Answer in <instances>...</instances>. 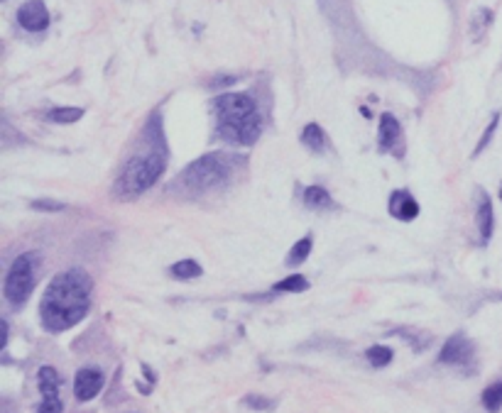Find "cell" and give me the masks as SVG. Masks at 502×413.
I'll use <instances>...</instances> for the list:
<instances>
[{
    "label": "cell",
    "mask_w": 502,
    "mask_h": 413,
    "mask_svg": "<svg viewBox=\"0 0 502 413\" xmlns=\"http://www.w3.org/2000/svg\"><path fill=\"white\" fill-rule=\"evenodd\" d=\"M47 118L52 120V123H61V125H69V123H76V120L84 118V110L81 108H55V110H49Z\"/></svg>",
    "instance_id": "e0dca14e"
},
{
    "label": "cell",
    "mask_w": 502,
    "mask_h": 413,
    "mask_svg": "<svg viewBox=\"0 0 502 413\" xmlns=\"http://www.w3.org/2000/svg\"><path fill=\"white\" fill-rule=\"evenodd\" d=\"M475 223H478V232H481V240L487 242L492 235V205L490 199L485 194H481V205H478V215H475Z\"/></svg>",
    "instance_id": "7c38bea8"
},
{
    "label": "cell",
    "mask_w": 502,
    "mask_h": 413,
    "mask_svg": "<svg viewBox=\"0 0 502 413\" xmlns=\"http://www.w3.org/2000/svg\"><path fill=\"white\" fill-rule=\"evenodd\" d=\"M302 142L311 152H324V147H326V132L321 130V125L309 123L307 128H304V132H302Z\"/></svg>",
    "instance_id": "5bb4252c"
},
{
    "label": "cell",
    "mask_w": 502,
    "mask_h": 413,
    "mask_svg": "<svg viewBox=\"0 0 502 413\" xmlns=\"http://www.w3.org/2000/svg\"><path fill=\"white\" fill-rule=\"evenodd\" d=\"M438 360L443 365H461V367L470 365L473 362V343L465 340L463 335H454L451 340H446Z\"/></svg>",
    "instance_id": "9c48e42d"
},
{
    "label": "cell",
    "mask_w": 502,
    "mask_h": 413,
    "mask_svg": "<svg viewBox=\"0 0 502 413\" xmlns=\"http://www.w3.org/2000/svg\"><path fill=\"white\" fill-rule=\"evenodd\" d=\"M500 199H502V186H500Z\"/></svg>",
    "instance_id": "484cf974"
},
{
    "label": "cell",
    "mask_w": 502,
    "mask_h": 413,
    "mask_svg": "<svg viewBox=\"0 0 502 413\" xmlns=\"http://www.w3.org/2000/svg\"><path fill=\"white\" fill-rule=\"evenodd\" d=\"M35 289V272H32V254H20L12 262L10 272L3 284V294H6L8 303L12 306H22L30 299Z\"/></svg>",
    "instance_id": "5b68a950"
},
{
    "label": "cell",
    "mask_w": 502,
    "mask_h": 413,
    "mask_svg": "<svg viewBox=\"0 0 502 413\" xmlns=\"http://www.w3.org/2000/svg\"><path fill=\"white\" fill-rule=\"evenodd\" d=\"M228 177V164L221 154H204L184 169L182 183L191 191H206V188L221 186Z\"/></svg>",
    "instance_id": "277c9868"
},
{
    "label": "cell",
    "mask_w": 502,
    "mask_h": 413,
    "mask_svg": "<svg viewBox=\"0 0 502 413\" xmlns=\"http://www.w3.org/2000/svg\"><path fill=\"white\" fill-rule=\"evenodd\" d=\"M164 172V159L157 154H140L133 157L120 172V179L115 183V191L120 196H140L150 186H155L157 179Z\"/></svg>",
    "instance_id": "3957f363"
},
{
    "label": "cell",
    "mask_w": 502,
    "mask_h": 413,
    "mask_svg": "<svg viewBox=\"0 0 502 413\" xmlns=\"http://www.w3.org/2000/svg\"><path fill=\"white\" fill-rule=\"evenodd\" d=\"M309 252H311V235L302 237L299 242H294L292 250H289V254H287V264L289 267H297V264H302L304 259L309 257Z\"/></svg>",
    "instance_id": "2e32d148"
},
{
    "label": "cell",
    "mask_w": 502,
    "mask_h": 413,
    "mask_svg": "<svg viewBox=\"0 0 502 413\" xmlns=\"http://www.w3.org/2000/svg\"><path fill=\"white\" fill-rule=\"evenodd\" d=\"M30 208L42 210V213H59V210L66 208V203L55 201V199H37V201H32V203H30Z\"/></svg>",
    "instance_id": "7402d4cb"
},
{
    "label": "cell",
    "mask_w": 502,
    "mask_h": 413,
    "mask_svg": "<svg viewBox=\"0 0 502 413\" xmlns=\"http://www.w3.org/2000/svg\"><path fill=\"white\" fill-rule=\"evenodd\" d=\"M304 205H307V208H313V210H329V208H334V199H331V194L326 188L309 186L307 191H304Z\"/></svg>",
    "instance_id": "4fadbf2b"
},
{
    "label": "cell",
    "mask_w": 502,
    "mask_h": 413,
    "mask_svg": "<svg viewBox=\"0 0 502 413\" xmlns=\"http://www.w3.org/2000/svg\"><path fill=\"white\" fill-rule=\"evenodd\" d=\"M490 22H492V12L487 8H481V10L475 12L473 20H470V34H473V39H481Z\"/></svg>",
    "instance_id": "ffe728a7"
},
{
    "label": "cell",
    "mask_w": 502,
    "mask_h": 413,
    "mask_svg": "<svg viewBox=\"0 0 502 413\" xmlns=\"http://www.w3.org/2000/svg\"><path fill=\"white\" fill-rule=\"evenodd\" d=\"M17 20L28 32H42L49 25V10L42 0H28L25 6L17 10Z\"/></svg>",
    "instance_id": "ba28073f"
},
{
    "label": "cell",
    "mask_w": 502,
    "mask_h": 413,
    "mask_svg": "<svg viewBox=\"0 0 502 413\" xmlns=\"http://www.w3.org/2000/svg\"><path fill=\"white\" fill-rule=\"evenodd\" d=\"M243 403L248 408H258V411H267V408L275 406V403H272L270 399H265V396H253V394H250V396H245Z\"/></svg>",
    "instance_id": "cb8c5ba5"
},
{
    "label": "cell",
    "mask_w": 502,
    "mask_h": 413,
    "mask_svg": "<svg viewBox=\"0 0 502 413\" xmlns=\"http://www.w3.org/2000/svg\"><path fill=\"white\" fill-rule=\"evenodd\" d=\"M307 289H309V281L304 279L302 274H292V276L282 279L280 284H275V291H284V294H302Z\"/></svg>",
    "instance_id": "d6986e66"
},
{
    "label": "cell",
    "mask_w": 502,
    "mask_h": 413,
    "mask_svg": "<svg viewBox=\"0 0 502 413\" xmlns=\"http://www.w3.org/2000/svg\"><path fill=\"white\" fill-rule=\"evenodd\" d=\"M169 274L174 279H196V276H201V264L194 259H182V262L169 267Z\"/></svg>",
    "instance_id": "9a60e30c"
},
{
    "label": "cell",
    "mask_w": 502,
    "mask_h": 413,
    "mask_svg": "<svg viewBox=\"0 0 502 413\" xmlns=\"http://www.w3.org/2000/svg\"><path fill=\"white\" fill-rule=\"evenodd\" d=\"M497 123H500V113H495V115H492L490 125H487V128H485V132H483L481 142H478V145H475V152H473V154H481V152L485 150L487 145H490L492 134H495V130H497Z\"/></svg>",
    "instance_id": "603a6c76"
},
{
    "label": "cell",
    "mask_w": 502,
    "mask_h": 413,
    "mask_svg": "<svg viewBox=\"0 0 502 413\" xmlns=\"http://www.w3.org/2000/svg\"><path fill=\"white\" fill-rule=\"evenodd\" d=\"M93 281L84 269H66L57 274L39 303V321L49 333H64L84 321L91 308Z\"/></svg>",
    "instance_id": "6da1fadb"
},
{
    "label": "cell",
    "mask_w": 502,
    "mask_h": 413,
    "mask_svg": "<svg viewBox=\"0 0 502 413\" xmlns=\"http://www.w3.org/2000/svg\"><path fill=\"white\" fill-rule=\"evenodd\" d=\"M483 406L490 413H497L502 408V381H495L483 392Z\"/></svg>",
    "instance_id": "ac0fdd59"
},
{
    "label": "cell",
    "mask_w": 502,
    "mask_h": 413,
    "mask_svg": "<svg viewBox=\"0 0 502 413\" xmlns=\"http://www.w3.org/2000/svg\"><path fill=\"white\" fill-rule=\"evenodd\" d=\"M218 132L233 145H255L262 132V118L248 93H223L216 98Z\"/></svg>",
    "instance_id": "7a4b0ae2"
},
{
    "label": "cell",
    "mask_w": 502,
    "mask_h": 413,
    "mask_svg": "<svg viewBox=\"0 0 502 413\" xmlns=\"http://www.w3.org/2000/svg\"><path fill=\"white\" fill-rule=\"evenodd\" d=\"M103 389V374L101 370H93V367H84V370L76 372L74 379V394L79 401H91L98 392Z\"/></svg>",
    "instance_id": "30bf717a"
},
{
    "label": "cell",
    "mask_w": 502,
    "mask_h": 413,
    "mask_svg": "<svg viewBox=\"0 0 502 413\" xmlns=\"http://www.w3.org/2000/svg\"><path fill=\"white\" fill-rule=\"evenodd\" d=\"M228 83H235V79H233V76H228V79H213L211 86L216 88V86H228Z\"/></svg>",
    "instance_id": "d4e9b609"
},
{
    "label": "cell",
    "mask_w": 502,
    "mask_h": 413,
    "mask_svg": "<svg viewBox=\"0 0 502 413\" xmlns=\"http://www.w3.org/2000/svg\"><path fill=\"white\" fill-rule=\"evenodd\" d=\"M367 360L373 367H385L392 362V350L385 347V345H373V347L367 350Z\"/></svg>",
    "instance_id": "44dd1931"
},
{
    "label": "cell",
    "mask_w": 502,
    "mask_h": 413,
    "mask_svg": "<svg viewBox=\"0 0 502 413\" xmlns=\"http://www.w3.org/2000/svg\"><path fill=\"white\" fill-rule=\"evenodd\" d=\"M389 215L397 220H402V223H407V220H414L416 215H419V203H416V199L409 194V191H405V188H400V191H392V196H389Z\"/></svg>",
    "instance_id": "8fae6325"
},
{
    "label": "cell",
    "mask_w": 502,
    "mask_h": 413,
    "mask_svg": "<svg viewBox=\"0 0 502 413\" xmlns=\"http://www.w3.org/2000/svg\"><path fill=\"white\" fill-rule=\"evenodd\" d=\"M380 147L385 152H394L397 157L405 154V140H402V128L400 120L392 113H383L380 118Z\"/></svg>",
    "instance_id": "52a82bcc"
},
{
    "label": "cell",
    "mask_w": 502,
    "mask_h": 413,
    "mask_svg": "<svg viewBox=\"0 0 502 413\" xmlns=\"http://www.w3.org/2000/svg\"><path fill=\"white\" fill-rule=\"evenodd\" d=\"M37 379H39V392H42V403H39L37 413H61L64 411V403H61V396H59L61 379H59V374H57L55 367H42Z\"/></svg>",
    "instance_id": "8992f818"
}]
</instances>
